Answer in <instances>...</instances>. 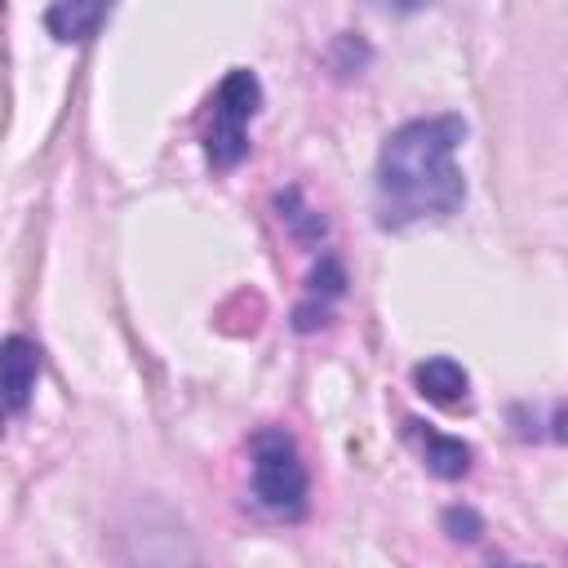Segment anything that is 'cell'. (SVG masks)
Segmentation results:
<instances>
[{"label":"cell","mask_w":568,"mask_h":568,"mask_svg":"<svg viewBox=\"0 0 568 568\" xmlns=\"http://www.w3.org/2000/svg\"><path fill=\"white\" fill-rule=\"evenodd\" d=\"M106 18V4H84V0H62L44 9V27L53 40L71 44V40H89Z\"/></svg>","instance_id":"cell-9"},{"label":"cell","mask_w":568,"mask_h":568,"mask_svg":"<svg viewBox=\"0 0 568 568\" xmlns=\"http://www.w3.org/2000/svg\"><path fill=\"white\" fill-rule=\"evenodd\" d=\"M444 532H448L453 541H475V537L484 532V519H479L470 506H448V510H444Z\"/></svg>","instance_id":"cell-11"},{"label":"cell","mask_w":568,"mask_h":568,"mask_svg":"<svg viewBox=\"0 0 568 568\" xmlns=\"http://www.w3.org/2000/svg\"><path fill=\"white\" fill-rule=\"evenodd\" d=\"M413 382H417V390H422L430 404H439V408H462L466 395H470L466 368H462L457 359H448V355L422 359V364L413 368Z\"/></svg>","instance_id":"cell-7"},{"label":"cell","mask_w":568,"mask_h":568,"mask_svg":"<svg viewBox=\"0 0 568 568\" xmlns=\"http://www.w3.org/2000/svg\"><path fill=\"white\" fill-rule=\"evenodd\" d=\"M262 106V84L248 67H231L209 102V129H204V155L213 169H235L248 155V124Z\"/></svg>","instance_id":"cell-4"},{"label":"cell","mask_w":568,"mask_h":568,"mask_svg":"<svg viewBox=\"0 0 568 568\" xmlns=\"http://www.w3.org/2000/svg\"><path fill=\"white\" fill-rule=\"evenodd\" d=\"M342 293H346V271H342L337 257H324V262L311 271V280H306V302L293 311V328H297V333H311V328L328 324L333 302H337Z\"/></svg>","instance_id":"cell-5"},{"label":"cell","mask_w":568,"mask_h":568,"mask_svg":"<svg viewBox=\"0 0 568 568\" xmlns=\"http://www.w3.org/2000/svg\"><path fill=\"white\" fill-rule=\"evenodd\" d=\"M275 204H280V222H288L293 240L311 244V240H320V235H324V217H320L315 209H306L297 191H284V195H280Z\"/></svg>","instance_id":"cell-10"},{"label":"cell","mask_w":568,"mask_h":568,"mask_svg":"<svg viewBox=\"0 0 568 568\" xmlns=\"http://www.w3.org/2000/svg\"><path fill=\"white\" fill-rule=\"evenodd\" d=\"M466 138L462 115H422L386 133L377 151L373 209L382 231H404L426 217H448L466 200L457 146Z\"/></svg>","instance_id":"cell-1"},{"label":"cell","mask_w":568,"mask_h":568,"mask_svg":"<svg viewBox=\"0 0 568 568\" xmlns=\"http://www.w3.org/2000/svg\"><path fill=\"white\" fill-rule=\"evenodd\" d=\"M36 377H40V346L22 333H9L4 337V408L18 417L36 390Z\"/></svg>","instance_id":"cell-6"},{"label":"cell","mask_w":568,"mask_h":568,"mask_svg":"<svg viewBox=\"0 0 568 568\" xmlns=\"http://www.w3.org/2000/svg\"><path fill=\"white\" fill-rule=\"evenodd\" d=\"M124 559H129V568H204L186 524L155 497H138L129 506Z\"/></svg>","instance_id":"cell-2"},{"label":"cell","mask_w":568,"mask_h":568,"mask_svg":"<svg viewBox=\"0 0 568 568\" xmlns=\"http://www.w3.org/2000/svg\"><path fill=\"white\" fill-rule=\"evenodd\" d=\"M248 453H253V497L271 515L297 519L306 510L311 479H306V466H302V453H297L293 435L284 426H262L248 439Z\"/></svg>","instance_id":"cell-3"},{"label":"cell","mask_w":568,"mask_h":568,"mask_svg":"<svg viewBox=\"0 0 568 568\" xmlns=\"http://www.w3.org/2000/svg\"><path fill=\"white\" fill-rule=\"evenodd\" d=\"M408 435L417 439V448H422L430 475H439V479H462V475L470 470V444H462L457 435H444V430H435V426H426V422H417V417L408 422Z\"/></svg>","instance_id":"cell-8"}]
</instances>
